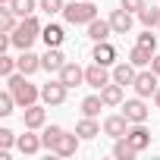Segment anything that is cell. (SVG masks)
I'll list each match as a JSON object with an SVG mask.
<instances>
[{
  "label": "cell",
  "instance_id": "cell-1",
  "mask_svg": "<svg viewBox=\"0 0 160 160\" xmlns=\"http://www.w3.org/2000/svg\"><path fill=\"white\" fill-rule=\"evenodd\" d=\"M7 88L13 91V98H16L19 107H32V104H38V98H41V88L28 82L25 72H13V75L7 78Z\"/></svg>",
  "mask_w": 160,
  "mask_h": 160
},
{
  "label": "cell",
  "instance_id": "cell-2",
  "mask_svg": "<svg viewBox=\"0 0 160 160\" xmlns=\"http://www.w3.org/2000/svg\"><path fill=\"white\" fill-rule=\"evenodd\" d=\"M63 19L69 25H88L98 19V7H94V0H72V3L63 7Z\"/></svg>",
  "mask_w": 160,
  "mask_h": 160
},
{
  "label": "cell",
  "instance_id": "cell-3",
  "mask_svg": "<svg viewBox=\"0 0 160 160\" xmlns=\"http://www.w3.org/2000/svg\"><path fill=\"white\" fill-rule=\"evenodd\" d=\"M41 22L35 19V16H25V19H19V28L13 32V47H19V50H32V44L41 38Z\"/></svg>",
  "mask_w": 160,
  "mask_h": 160
},
{
  "label": "cell",
  "instance_id": "cell-4",
  "mask_svg": "<svg viewBox=\"0 0 160 160\" xmlns=\"http://www.w3.org/2000/svg\"><path fill=\"white\" fill-rule=\"evenodd\" d=\"M157 78H160V75H157L154 69L138 72V75H135V82H132L135 94H138V98H154V94H157V88H160V85H157Z\"/></svg>",
  "mask_w": 160,
  "mask_h": 160
},
{
  "label": "cell",
  "instance_id": "cell-5",
  "mask_svg": "<svg viewBox=\"0 0 160 160\" xmlns=\"http://www.w3.org/2000/svg\"><path fill=\"white\" fill-rule=\"evenodd\" d=\"M113 82V69L110 66H101V63H91L88 69H85V85H91V88H104V85H110Z\"/></svg>",
  "mask_w": 160,
  "mask_h": 160
},
{
  "label": "cell",
  "instance_id": "cell-6",
  "mask_svg": "<svg viewBox=\"0 0 160 160\" xmlns=\"http://www.w3.org/2000/svg\"><path fill=\"white\" fill-rule=\"evenodd\" d=\"M122 113H126V119H129V122H144L151 110H148V104H144V98H138V94H135V98H129V101H122Z\"/></svg>",
  "mask_w": 160,
  "mask_h": 160
},
{
  "label": "cell",
  "instance_id": "cell-7",
  "mask_svg": "<svg viewBox=\"0 0 160 160\" xmlns=\"http://www.w3.org/2000/svg\"><path fill=\"white\" fill-rule=\"evenodd\" d=\"M66 85L60 82V78H57V82H47V85H41V101L44 104H50V107H60L63 101H66Z\"/></svg>",
  "mask_w": 160,
  "mask_h": 160
},
{
  "label": "cell",
  "instance_id": "cell-8",
  "mask_svg": "<svg viewBox=\"0 0 160 160\" xmlns=\"http://www.w3.org/2000/svg\"><path fill=\"white\" fill-rule=\"evenodd\" d=\"M126 138L132 141V148H135L138 154L151 148V132H148V126H144V122H132V126H129V132H126Z\"/></svg>",
  "mask_w": 160,
  "mask_h": 160
},
{
  "label": "cell",
  "instance_id": "cell-9",
  "mask_svg": "<svg viewBox=\"0 0 160 160\" xmlns=\"http://www.w3.org/2000/svg\"><path fill=\"white\" fill-rule=\"evenodd\" d=\"M57 75H60V82H63L66 88H78V85L85 82V69L78 66V63H66Z\"/></svg>",
  "mask_w": 160,
  "mask_h": 160
},
{
  "label": "cell",
  "instance_id": "cell-10",
  "mask_svg": "<svg viewBox=\"0 0 160 160\" xmlns=\"http://www.w3.org/2000/svg\"><path fill=\"white\" fill-rule=\"evenodd\" d=\"M91 60H94V63H101V66H116V47H113L110 41H94Z\"/></svg>",
  "mask_w": 160,
  "mask_h": 160
},
{
  "label": "cell",
  "instance_id": "cell-11",
  "mask_svg": "<svg viewBox=\"0 0 160 160\" xmlns=\"http://www.w3.org/2000/svg\"><path fill=\"white\" fill-rule=\"evenodd\" d=\"M129 119H126V113H113V116H107L104 119V135H110V138H122L126 132H129Z\"/></svg>",
  "mask_w": 160,
  "mask_h": 160
},
{
  "label": "cell",
  "instance_id": "cell-12",
  "mask_svg": "<svg viewBox=\"0 0 160 160\" xmlns=\"http://www.w3.org/2000/svg\"><path fill=\"white\" fill-rule=\"evenodd\" d=\"M132 22H135V19H132V13H129V10H122V7L110 13V25H113V35H129V32H132Z\"/></svg>",
  "mask_w": 160,
  "mask_h": 160
},
{
  "label": "cell",
  "instance_id": "cell-13",
  "mask_svg": "<svg viewBox=\"0 0 160 160\" xmlns=\"http://www.w3.org/2000/svg\"><path fill=\"white\" fill-rule=\"evenodd\" d=\"M16 148H19L25 157H32V154H38V151L44 148V141H41V135H35V129H28L25 135L16 138Z\"/></svg>",
  "mask_w": 160,
  "mask_h": 160
},
{
  "label": "cell",
  "instance_id": "cell-14",
  "mask_svg": "<svg viewBox=\"0 0 160 160\" xmlns=\"http://www.w3.org/2000/svg\"><path fill=\"white\" fill-rule=\"evenodd\" d=\"M78 141H82V135H69V132H63V138L57 141V148L50 151V154H57V157H72L75 151H78Z\"/></svg>",
  "mask_w": 160,
  "mask_h": 160
},
{
  "label": "cell",
  "instance_id": "cell-15",
  "mask_svg": "<svg viewBox=\"0 0 160 160\" xmlns=\"http://www.w3.org/2000/svg\"><path fill=\"white\" fill-rule=\"evenodd\" d=\"M22 122H25V129H44V122H47V113H44V107H41V104H32V107H25V113H22Z\"/></svg>",
  "mask_w": 160,
  "mask_h": 160
},
{
  "label": "cell",
  "instance_id": "cell-16",
  "mask_svg": "<svg viewBox=\"0 0 160 160\" xmlns=\"http://www.w3.org/2000/svg\"><path fill=\"white\" fill-rule=\"evenodd\" d=\"M110 35H113L110 19H94V22H88V38H91V41H110Z\"/></svg>",
  "mask_w": 160,
  "mask_h": 160
},
{
  "label": "cell",
  "instance_id": "cell-17",
  "mask_svg": "<svg viewBox=\"0 0 160 160\" xmlns=\"http://www.w3.org/2000/svg\"><path fill=\"white\" fill-rule=\"evenodd\" d=\"M66 66V57L60 53V47H47V53L41 57V69H47V72H60Z\"/></svg>",
  "mask_w": 160,
  "mask_h": 160
},
{
  "label": "cell",
  "instance_id": "cell-18",
  "mask_svg": "<svg viewBox=\"0 0 160 160\" xmlns=\"http://www.w3.org/2000/svg\"><path fill=\"white\" fill-rule=\"evenodd\" d=\"M122 91H126V85L110 82V85H104V88H101V98H104V104H107V107H122Z\"/></svg>",
  "mask_w": 160,
  "mask_h": 160
},
{
  "label": "cell",
  "instance_id": "cell-19",
  "mask_svg": "<svg viewBox=\"0 0 160 160\" xmlns=\"http://www.w3.org/2000/svg\"><path fill=\"white\" fill-rule=\"evenodd\" d=\"M135 69H138V66L129 63V60H126V63H116V66H113V82H119V85H132L135 75H138Z\"/></svg>",
  "mask_w": 160,
  "mask_h": 160
},
{
  "label": "cell",
  "instance_id": "cell-20",
  "mask_svg": "<svg viewBox=\"0 0 160 160\" xmlns=\"http://www.w3.org/2000/svg\"><path fill=\"white\" fill-rule=\"evenodd\" d=\"M101 129H104V126H98V119H94V116H82V119H78V126H75V132L82 135L85 141L98 138V135H101Z\"/></svg>",
  "mask_w": 160,
  "mask_h": 160
},
{
  "label": "cell",
  "instance_id": "cell-21",
  "mask_svg": "<svg viewBox=\"0 0 160 160\" xmlns=\"http://www.w3.org/2000/svg\"><path fill=\"white\" fill-rule=\"evenodd\" d=\"M41 41L47 44V47H60L63 41H66V32H63V25H44V32H41Z\"/></svg>",
  "mask_w": 160,
  "mask_h": 160
},
{
  "label": "cell",
  "instance_id": "cell-22",
  "mask_svg": "<svg viewBox=\"0 0 160 160\" xmlns=\"http://www.w3.org/2000/svg\"><path fill=\"white\" fill-rule=\"evenodd\" d=\"M10 10H13L19 19H25V16H35V13L41 10V0H13Z\"/></svg>",
  "mask_w": 160,
  "mask_h": 160
},
{
  "label": "cell",
  "instance_id": "cell-23",
  "mask_svg": "<svg viewBox=\"0 0 160 160\" xmlns=\"http://www.w3.org/2000/svg\"><path fill=\"white\" fill-rule=\"evenodd\" d=\"M151 60H154V50H148V47H141V44H135V47L129 50V63H135L138 69L151 66Z\"/></svg>",
  "mask_w": 160,
  "mask_h": 160
},
{
  "label": "cell",
  "instance_id": "cell-24",
  "mask_svg": "<svg viewBox=\"0 0 160 160\" xmlns=\"http://www.w3.org/2000/svg\"><path fill=\"white\" fill-rule=\"evenodd\" d=\"M38 69H41V57H38V53H32V50H22V57H19V72L35 75Z\"/></svg>",
  "mask_w": 160,
  "mask_h": 160
},
{
  "label": "cell",
  "instance_id": "cell-25",
  "mask_svg": "<svg viewBox=\"0 0 160 160\" xmlns=\"http://www.w3.org/2000/svg\"><path fill=\"white\" fill-rule=\"evenodd\" d=\"M135 154H138V151L132 148V141H129L126 135H122V138H113V157H116V160H132Z\"/></svg>",
  "mask_w": 160,
  "mask_h": 160
},
{
  "label": "cell",
  "instance_id": "cell-26",
  "mask_svg": "<svg viewBox=\"0 0 160 160\" xmlns=\"http://www.w3.org/2000/svg\"><path fill=\"white\" fill-rule=\"evenodd\" d=\"M104 107H107V104H104V98H101V94H91V98H85V101H82V116H98Z\"/></svg>",
  "mask_w": 160,
  "mask_h": 160
},
{
  "label": "cell",
  "instance_id": "cell-27",
  "mask_svg": "<svg viewBox=\"0 0 160 160\" xmlns=\"http://www.w3.org/2000/svg\"><path fill=\"white\" fill-rule=\"evenodd\" d=\"M63 132H66L63 126H47V129H44V135H41L44 148H47V151H53V148H57V141L63 138Z\"/></svg>",
  "mask_w": 160,
  "mask_h": 160
},
{
  "label": "cell",
  "instance_id": "cell-28",
  "mask_svg": "<svg viewBox=\"0 0 160 160\" xmlns=\"http://www.w3.org/2000/svg\"><path fill=\"white\" fill-rule=\"evenodd\" d=\"M138 19H141V25H144V28L160 25V7H144V10L138 13Z\"/></svg>",
  "mask_w": 160,
  "mask_h": 160
},
{
  "label": "cell",
  "instance_id": "cell-29",
  "mask_svg": "<svg viewBox=\"0 0 160 160\" xmlns=\"http://www.w3.org/2000/svg\"><path fill=\"white\" fill-rule=\"evenodd\" d=\"M19 28V22H16V13L10 10V7H3V10H0V32H16Z\"/></svg>",
  "mask_w": 160,
  "mask_h": 160
},
{
  "label": "cell",
  "instance_id": "cell-30",
  "mask_svg": "<svg viewBox=\"0 0 160 160\" xmlns=\"http://www.w3.org/2000/svg\"><path fill=\"white\" fill-rule=\"evenodd\" d=\"M13 72H19V60H13V57H7V53H0V75L10 78Z\"/></svg>",
  "mask_w": 160,
  "mask_h": 160
},
{
  "label": "cell",
  "instance_id": "cell-31",
  "mask_svg": "<svg viewBox=\"0 0 160 160\" xmlns=\"http://www.w3.org/2000/svg\"><path fill=\"white\" fill-rule=\"evenodd\" d=\"M13 107H19V104H16V98H13V91L7 88L3 94H0V116H10V113H13Z\"/></svg>",
  "mask_w": 160,
  "mask_h": 160
},
{
  "label": "cell",
  "instance_id": "cell-32",
  "mask_svg": "<svg viewBox=\"0 0 160 160\" xmlns=\"http://www.w3.org/2000/svg\"><path fill=\"white\" fill-rule=\"evenodd\" d=\"M135 44H141V47H148V50H154V53H157V35H151V28H148V32H141Z\"/></svg>",
  "mask_w": 160,
  "mask_h": 160
},
{
  "label": "cell",
  "instance_id": "cell-33",
  "mask_svg": "<svg viewBox=\"0 0 160 160\" xmlns=\"http://www.w3.org/2000/svg\"><path fill=\"white\" fill-rule=\"evenodd\" d=\"M63 7H66V0H41V10H44L47 16H53V13H63Z\"/></svg>",
  "mask_w": 160,
  "mask_h": 160
},
{
  "label": "cell",
  "instance_id": "cell-34",
  "mask_svg": "<svg viewBox=\"0 0 160 160\" xmlns=\"http://www.w3.org/2000/svg\"><path fill=\"white\" fill-rule=\"evenodd\" d=\"M16 138H19V135H16L13 129H0V148H7V151H10V148L16 144Z\"/></svg>",
  "mask_w": 160,
  "mask_h": 160
},
{
  "label": "cell",
  "instance_id": "cell-35",
  "mask_svg": "<svg viewBox=\"0 0 160 160\" xmlns=\"http://www.w3.org/2000/svg\"><path fill=\"white\" fill-rule=\"evenodd\" d=\"M119 7H122V10H129V13H141L148 3H144V0H119Z\"/></svg>",
  "mask_w": 160,
  "mask_h": 160
},
{
  "label": "cell",
  "instance_id": "cell-36",
  "mask_svg": "<svg viewBox=\"0 0 160 160\" xmlns=\"http://www.w3.org/2000/svg\"><path fill=\"white\" fill-rule=\"evenodd\" d=\"M151 69L160 75V53H154V60H151Z\"/></svg>",
  "mask_w": 160,
  "mask_h": 160
},
{
  "label": "cell",
  "instance_id": "cell-37",
  "mask_svg": "<svg viewBox=\"0 0 160 160\" xmlns=\"http://www.w3.org/2000/svg\"><path fill=\"white\" fill-rule=\"evenodd\" d=\"M154 104H157V107H160V88H157V94H154Z\"/></svg>",
  "mask_w": 160,
  "mask_h": 160
},
{
  "label": "cell",
  "instance_id": "cell-38",
  "mask_svg": "<svg viewBox=\"0 0 160 160\" xmlns=\"http://www.w3.org/2000/svg\"><path fill=\"white\" fill-rule=\"evenodd\" d=\"M0 3H3V7H10V3H13V0H0Z\"/></svg>",
  "mask_w": 160,
  "mask_h": 160
},
{
  "label": "cell",
  "instance_id": "cell-39",
  "mask_svg": "<svg viewBox=\"0 0 160 160\" xmlns=\"http://www.w3.org/2000/svg\"><path fill=\"white\" fill-rule=\"evenodd\" d=\"M157 28H160V25H157Z\"/></svg>",
  "mask_w": 160,
  "mask_h": 160
}]
</instances>
